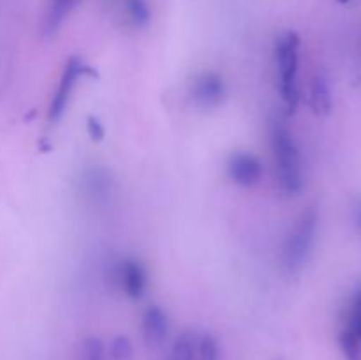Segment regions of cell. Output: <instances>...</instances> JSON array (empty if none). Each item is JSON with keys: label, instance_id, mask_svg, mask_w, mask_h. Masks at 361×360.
Segmentation results:
<instances>
[{"label": "cell", "instance_id": "obj_7", "mask_svg": "<svg viewBox=\"0 0 361 360\" xmlns=\"http://www.w3.org/2000/svg\"><path fill=\"white\" fill-rule=\"evenodd\" d=\"M115 282L129 299L137 300L143 296L148 286V274L145 265L134 258H126L115 268Z\"/></svg>", "mask_w": 361, "mask_h": 360}, {"label": "cell", "instance_id": "obj_16", "mask_svg": "<svg viewBox=\"0 0 361 360\" xmlns=\"http://www.w3.org/2000/svg\"><path fill=\"white\" fill-rule=\"evenodd\" d=\"M81 355H83V360H106L108 349L99 337H88L85 339Z\"/></svg>", "mask_w": 361, "mask_h": 360}, {"label": "cell", "instance_id": "obj_1", "mask_svg": "<svg viewBox=\"0 0 361 360\" xmlns=\"http://www.w3.org/2000/svg\"><path fill=\"white\" fill-rule=\"evenodd\" d=\"M268 136L275 162V173L281 189L295 196L303 189V168L298 145L281 115H271L268 120Z\"/></svg>", "mask_w": 361, "mask_h": 360}, {"label": "cell", "instance_id": "obj_14", "mask_svg": "<svg viewBox=\"0 0 361 360\" xmlns=\"http://www.w3.org/2000/svg\"><path fill=\"white\" fill-rule=\"evenodd\" d=\"M219 359H221V348H219L217 339H215L212 334L200 335L196 360H219Z\"/></svg>", "mask_w": 361, "mask_h": 360}, {"label": "cell", "instance_id": "obj_8", "mask_svg": "<svg viewBox=\"0 0 361 360\" xmlns=\"http://www.w3.org/2000/svg\"><path fill=\"white\" fill-rule=\"evenodd\" d=\"M169 332L168 314L159 306H150L145 309L141 318V334L148 348H159L166 341Z\"/></svg>", "mask_w": 361, "mask_h": 360}, {"label": "cell", "instance_id": "obj_10", "mask_svg": "<svg viewBox=\"0 0 361 360\" xmlns=\"http://www.w3.org/2000/svg\"><path fill=\"white\" fill-rule=\"evenodd\" d=\"M81 4V0H48L44 16V28L48 34H55L66 18L76 9Z\"/></svg>", "mask_w": 361, "mask_h": 360}, {"label": "cell", "instance_id": "obj_20", "mask_svg": "<svg viewBox=\"0 0 361 360\" xmlns=\"http://www.w3.org/2000/svg\"><path fill=\"white\" fill-rule=\"evenodd\" d=\"M338 2H342V4H348V2H351V0H338Z\"/></svg>", "mask_w": 361, "mask_h": 360}, {"label": "cell", "instance_id": "obj_3", "mask_svg": "<svg viewBox=\"0 0 361 360\" xmlns=\"http://www.w3.org/2000/svg\"><path fill=\"white\" fill-rule=\"evenodd\" d=\"M317 228H319V210L316 207L305 208L296 219L282 247V267L288 274L295 275L305 267L316 244Z\"/></svg>", "mask_w": 361, "mask_h": 360}, {"label": "cell", "instance_id": "obj_2", "mask_svg": "<svg viewBox=\"0 0 361 360\" xmlns=\"http://www.w3.org/2000/svg\"><path fill=\"white\" fill-rule=\"evenodd\" d=\"M300 46H302V39L296 32H286L275 42L279 92L289 115L296 112L300 102Z\"/></svg>", "mask_w": 361, "mask_h": 360}, {"label": "cell", "instance_id": "obj_21", "mask_svg": "<svg viewBox=\"0 0 361 360\" xmlns=\"http://www.w3.org/2000/svg\"><path fill=\"white\" fill-rule=\"evenodd\" d=\"M168 360H169V359H168Z\"/></svg>", "mask_w": 361, "mask_h": 360}, {"label": "cell", "instance_id": "obj_17", "mask_svg": "<svg viewBox=\"0 0 361 360\" xmlns=\"http://www.w3.org/2000/svg\"><path fill=\"white\" fill-rule=\"evenodd\" d=\"M349 330L360 339L361 342V286L355 292L351 300V309H349Z\"/></svg>", "mask_w": 361, "mask_h": 360}, {"label": "cell", "instance_id": "obj_19", "mask_svg": "<svg viewBox=\"0 0 361 360\" xmlns=\"http://www.w3.org/2000/svg\"><path fill=\"white\" fill-rule=\"evenodd\" d=\"M355 222H356V226H358V229L361 233V200L358 201V203H356V207H355Z\"/></svg>", "mask_w": 361, "mask_h": 360}, {"label": "cell", "instance_id": "obj_5", "mask_svg": "<svg viewBox=\"0 0 361 360\" xmlns=\"http://www.w3.org/2000/svg\"><path fill=\"white\" fill-rule=\"evenodd\" d=\"M228 88L224 78L215 71H204L197 74L190 87V97L201 109H215L226 101Z\"/></svg>", "mask_w": 361, "mask_h": 360}, {"label": "cell", "instance_id": "obj_15", "mask_svg": "<svg viewBox=\"0 0 361 360\" xmlns=\"http://www.w3.org/2000/svg\"><path fill=\"white\" fill-rule=\"evenodd\" d=\"M111 360H130L134 355L133 342L127 335H116L111 342H109L108 349Z\"/></svg>", "mask_w": 361, "mask_h": 360}, {"label": "cell", "instance_id": "obj_18", "mask_svg": "<svg viewBox=\"0 0 361 360\" xmlns=\"http://www.w3.org/2000/svg\"><path fill=\"white\" fill-rule=\"evenodd\" d=\"M87 131L88 136L94 141H102V138H104L106 134L104 126H102V124L99 122V119H95V116H88L87 119Z\"/></svg>", "mask_w": 361, "mask_h": 360}, {"label": "cell", "instance_id": "obj_12", "mask_svg": "<svg viewBox=\"0 0 361 360\" xmlns=\"http://www.w3.org/2000/svg\"><path fill=\"white\" fill-rule=\"evenodd\" d=\"M127 16L136 27H145L152 18L150 4L148 0H126Z\"/></svg>", "mask_w": 361, "mask_h": 360}, {"label": "cell", "instance_id": "obj_11", "mask_svg": "<svg viewBox=\"0 0 361 360\" xmlns=\"http://www.w3.org/2000/svg\"><path fill=\"white\" fill-rule=\"evenodd\" d=\"M197 341L200 335L185 330L175 339L169 360H196L197 359Z\"/></svg>", "mask_w": 361, "mask_h": 360}, {"label": "cell", "instance_id": "obj_9", "mask_svg": "<svg viewBox=\"0 0 361 360\" xmlns=\"http://www.w3.org/2000/svg\"><path fill=\"white\" fill-rule=\"evenodd\" d=\"M310 108L316 115L326 116L334 109V95H331L330 80L323 71H317L310 83Z\"/></svg>", "mask_w": 361, "mask_h": 360}, {"label": "cell", "instance_id": "obj_13", "mask_svg": "<svg viewBox=\"0 0 361 360\" xmlns=\"http://www.w3.org/2000/svg\"><path fill=\"white\" fill-rule=\"evenodd\" d=\"M338 344H341V352L345 360H361V342L349 328L341 332Z\"/></svg>", "mask_w": 361, "mask_h": 360}, {"label": "cell", "instance_id": "obj_6", "mask_svg": "<svg viewBox=\"0 0 361 360\" xmlns=\"http://www.w3.org/2000/svg\"><path fill=\"white\" fill-rule=\"evenodd\" d=\"M228 176L240 187H254L261 182L264 166L259 157L249 152H233L228 159Z\"/></svg>", "mask_w": 361, "mask_h": 360}, {"label": "cell", "instance_id": "obj_4", "mask_svg": "<svg viewBox=\"0 0 361 360\" xmlns=\"http://www.w3.org/2000/svg\"><path fill=\"white\" fill-rule=\"evenodd\" d=\"M85 73H88V67L81 62L78 56H71L69 60L63 66L62 74H60L59 87H56L55 94H53L51 101H49L48 108V120L49 122H59L62 119V115L66 113L67 106H69L71 97H73V92L76 88L78 81L83 76Z\"/></svg>", "mask_w": 361, "mask_h": 360}]
</instances>
